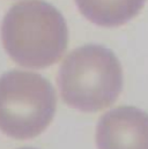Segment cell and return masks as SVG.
Masks as SVG:
<instances>
[{"mask_svg":"<svg viewBox=\"0 0 148 149\" xmlns=\"http://www.w3.org/2000/svg\"><path fill=\"white\" fill-rule=\"evenodd\" d=\"M1 39L6 52L21 66L44 68L64 54L67 24L60 12L44 0H23L5 15Z\"/></svg>","mask_w":148,"mask_h":149,"instance_id":"6da1fadb","label":"cell"},{"mask_svg":"<svg viewBox=\"0 0 148 149\" xmlns=\"http://www.w3.org/2000/svg\"><path fill=\"white\" fill-rule=\"evenodd\" d=\"M58 84L64 102L83 112L101 111L118 98L123 88L119 60L105 46L88 44L63 61Z\"/></svg>","mask_w":148,"mask_h":149,"instance_id":"7a4b0ae2","label":"cell"},{"mask_svg":"<svg viewBox=\"0 0 148 149\" xmlns=\"http://www.w3.org/2000/svg\"><path fill=\"white\" fill-rule=\"evenodd\" d=\"M56 91L42 75L10 71L0 76V131L26 140L39 135L53 119Z\"/></svg>","mask_w":148,"mask_h":149,"instance_id":"3957f363","label":"cell"},{"mask_svg":"<svg viewBox=\"0 0 148 149\" xmlns=\"http://www.w3.org/2000/svg\"><path fill=\"white\" fill-rule=\"evenodd\" d=\"M98 149H148V113L133 107L107 112L96 128Z\"/></svg>","mask_w":148,"mask_h":149,"instance_id":"277c9868","label":"cell"},{"mask_svg":"<svg viewBox=\"0 0 148 149\" xmlns=\"http://www.w3.org/2000/svg\"><path fill=\"white\" fill-rule=\"evenodd\" d=\"M146 0H75L80 12L91 22L104 26H120L134 17Z\"/></svg>","mask_w":148,"mask_h":149,"instance_id":"5b68a950","label":"cell"},{"mask_svg":"<svg viewBox=\"0 0 148 149\" xmlns=\"http://www.w3.org/2000/svg\"><path fill=\"white\" fill-rule=\"evenodd\" d=\"M22 149H33V148H22Z\"/></svg>","mask_w":148,"mask_h":149,"instance_id":"8992f818","label":"cell"}]
</instances>
